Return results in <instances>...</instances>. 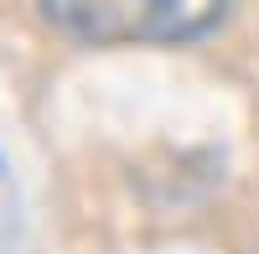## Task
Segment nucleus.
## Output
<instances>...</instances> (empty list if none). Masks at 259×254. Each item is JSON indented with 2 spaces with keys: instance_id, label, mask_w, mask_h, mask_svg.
Returning <instances> with one entry per match:
<instances>
[{
  "instance_id": "nucleus-1",
  "label": "nucleus",
  "mask_w": 259,
  "mask_h": 254,
  "mask_svg": "<svg viewBox=\"0 0 259 254\" xmlns=\"http://www.w3.org/2000/svg\"><path fill=\"white\" fill-rule=\"evenodd\" d=\"M57 31L89 47H182L223 21L228 0H36Z\"/></svg>"
}]
</instances>
